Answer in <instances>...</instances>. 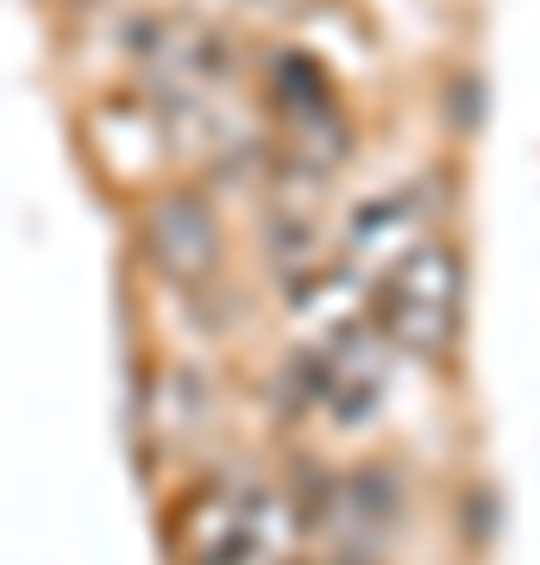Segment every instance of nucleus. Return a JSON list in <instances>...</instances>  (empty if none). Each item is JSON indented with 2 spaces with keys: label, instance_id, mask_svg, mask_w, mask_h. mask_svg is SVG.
<instances>
[{
  "label": "nucleus",
  "instance_id": "nucleus-1",
  "mask_svg": "<svg viewBox=\"0 0 540 565\" xmlns=\"http://www.w3.org/2000/svg\"><path fill=\"white\" fill-rule=\"evenodd\" d=\"M264 509L245 484H214L201 490L195 503L182 509L177 522V546L189 565H245L264 541Z\"/></svg>",
  "mask_w": 540,
  "mask_h": 565
}]
</instances>
